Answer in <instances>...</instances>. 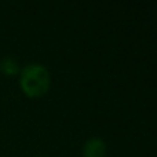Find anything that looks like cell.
I'll return each mask as SVG.
<instances>
[{
    "label": "cell",
    "mask_w": 157,
    "mask_h": 157,
    "mask_svg": "<svg viewBox=\"0 0 157 157\" xmlns=\"http://www.w3.org/2000/svg\"><path fill=\"white\" fill-rule=\"evenodd\" d=\"M106 156V144L101 138H90L83 146V157H105Z\"/></svg>",
    "instance_id": "7a4b0ae2"
},
{
    "label": "cell",
    "mask_w": 157,
    "mask_h": 157,
    "mask_svg": "<svg viewBox=\"0 0 157 157\" xmlns=\"http://www.w3.org/2000/svg\"><path fill=\"white\" fill-rule=\"evenodd\" d=\"M51 76L48 69L41 63H28L19 72V86L29 98L43 97L50 88Z\"/></svg>",
    "instance_id": "6da1fadb"
},
{
    "label": "cell",
    "mask_w": 157,
    "mask_h": 157,
    "mask_svg": "<svg viewBox=\"0 0 157 157\" xmlns=\"http://www.w3.org/2000/svg\"><path fill=\"white\" fill-rule=\"evenodd\" d=\"M0 72L6 76H15L21 72L19 63L13 57H3L0 59Z\"/></svg>",
    "instance_id": "3957f363"
}]
</instances>
